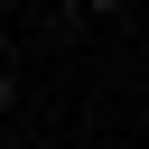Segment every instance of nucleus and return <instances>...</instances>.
I'll list each match as a JSON object with an SVG mask.
<instances>
[{
	"mask_svg": "<svg viewBox=\"0 0 149 149\" xmlns=\"http://www.w3.org/2000/svg\"><path fill=\"white\" fill-rule=\"evenodd\" d=\"M0 102H9V74H0Z\"/></svg>",
	"mask_w": 149,
	"mask_h": 149,
	"instance_id": "2",
	"label": "nucleus"
},
{
	"mask_svg": "<svg viewBox=\"0 0 149 149\" xmlns=\"http://www.w3.org/2000/svg\"><path fill=\"white\" fill-rule=\"evenodd\" d=\"M84 9H112V0H84Z\"/></svg>",
	"mask_w": 149,
	"mask_h": 149,
	"instance_id": "1",
	"label": "nucleus"
}]
</instances>
